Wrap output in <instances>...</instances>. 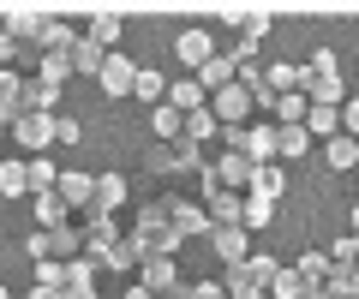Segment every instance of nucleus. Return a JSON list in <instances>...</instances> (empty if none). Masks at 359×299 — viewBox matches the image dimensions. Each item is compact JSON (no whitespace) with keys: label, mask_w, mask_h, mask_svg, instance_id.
Listing matches in <instances>:
<instances>
[{"label":"nucleus","mask_w":359,"mask_h":299,"mask_svg":"<svg viewBox=\"0 0 359 299\" xmlns=\"http://www.w3.org/2000/svg\"><path fill=\"white\" fill-rule=\"evenodd\" d=\"M222 144L245 162H276V126L269 120H245V126H222Z\"/></svg>","instance_id":"1"},{"label":"nucleus","mask_w":359,"mask_h":299,"mask_svg":"<svg viewBox=\"0 0 359 299\" xmlns=\"http://www.w3.org/2000/svg\"><path fill=\"white\" fill-rule=\"evenodd\" d=\"M168 204V228H174V239H198L210 234V209L192 204V197H162Z\"/></svg>","instance_id":"2"},{"label":"nucleus","mask_w":359,"mask_h":299,"mask_svg":"<svg viewBox=\"0 0 359 299\" xmlns=\"http://www.w3.org/2000/svg\"><path fill=\"white\" fill-rule=\"evenodd\" d=\"M114 246H120L114 221L90 209V228H84V258H90V263H108V258H114Z\"/></svg>","instance_id":"3"},{"label":"nucleus","mask_w":359,"mask_h":299,"mask_svg":"<svg viewBox=\"0 0 359 299\" xmlns=\"http://www.w3.org/2000/svg\"><path fill=\"white\" fill-rule=\"evenodd\" d=\"M96 84H102L108 96H132V84H138V60H126V54H108L102 72H96Z\"/></svg>","instance_id":"4"},{"label":"nucleus","mask_w":359,"mask_h":299,"mask_svg":"<svg viewBox=\"0 0 359 299\" xmlns=\"http://www.w3.org/2000/svg\"><path fill=\"white\" fill-rule=\"evenodd\" d=\"M192 78L204 84V96H216V90H228V84H240V66H233V54H210Z\"/></svg>","instance_id":"5"},{"label":"nucleus","mask_w":359,"mask_h":299,"mask_svg":"<svg viewBox=\"0 0 359 299\" xmlns=\"http://www.w3.org/2000/svg\"><path fill=\"white\" fill-rule=\"evenodd\" d=\"M42 18H48V13H42V6H0V30H6V36H13V42H36V30H42Z\"/></svg>","instance_id":"6"},{"label":"nucleus","mask_w":359,"mask_h":299,"mask_svg":"<svg viewBox=\"0 0 359 299\" xmlns=\"http://www.w3.org/2000/svg\"><path fill=\"white\" fill-rule=\"evenodd\" d=\"M13 138L25 144V150H48V144H54V114H18L13 120Z\"/></svg>","instance_id":"7"},{"label":"nucleus","mask_w":359,"mask_h":299,"mask_svg":"<svg viewBox=\"0 0 359 299\" xmlns=\"http://www.w3.org/2000/svg\"><path fill=\"white\" fill-rule=\"evenodd\" d=\"M210 246H216L222 263H245L252 258V234H245V228H210Z\"/></svg>","instance_id":"8"},{"label":"nucleus","mask_w":359,"mask_h":299,"mask_svg":"<svg viewBox=\"0 0 359 299\" xmlns=\"http://www.w3.org/2000/svg\"><path fill=\"white\" fill-rule=\"evenodd\" d=\"M138 287H150L156 299H162L168 287H180V270H174V258H144V263H138Z\"/></svg>","instance_id":"9"},{"label":"nucleus","mask_w":359,"mask_h":299,"mask_svg":"<svg viewBox=\"0 0 359 299\" xmlns=\"http://www.w3.org/2000/svg\"><path fill=\"white\" fill-rule=\"evenodd\" d=\"M162 168H168V174H192V168L204 174L210 162L198 156V144H192V138H174V144H168V150H162Z\"/></svg>","instance_id":"10"},{"label":"nucleus","mask_w":359,"mask_h":299,"mask_svg":"<svg viewBox=\"0 0 359 299\" xmlns=\"http://www.w3.org/2000/svg\"><path fill=\"white\" fill-rule=\"evenodd\" d=\"M245 192H252V197H269V204H276V197L287 192L282 162H257V168H252V186H245Z\"/></svg>","instance_id":"11"},{"label":"nucleus","mask_w":359,"mask_h":299,"mask_svg":"<svg viewBox=\"0 0 359 299\" xmlns=\"http://www.w3.org/2000/svg\"><path fill=\"white\" fill-rule=\"evenodd\" d=\"M30 216H36V228L48 234V228H66V216H72V209H66L60 192H36V197H30Z\"/></svg>","instance_id":"12"},{"label":"nucleus","mask_w":359,"mask_h":299,"mask_svg":"<svg viewBox=\"0 0 359 299\" xmlns=\"http://www.w3.org/2000/svg\"><path fill=\"white\" fill-rule=\"evenodd\" d=\"M54 108H60V90H48V84H25V90H18V108H13V120L18 114H54Z\"/></svg>","instance_id":"13"},{"label":"nucleus","mask_w":359,"mask_h":299,"mask_svg":"<svg viewBox=\"0 0 359 299\" xmlns=\"http://www.w3.org/2000/svg\"><path fill=\"white\" fill-rule=\"evenodd\" d=\"M126 204V180H120V174H102V180L90 186V209H96V216H108V209H120Z\"/></svg>","instance_id":"14"},{"label":"nucleus","mask_w":359,"mask_h":299,"mask_svg":"<svg viewBox=\"0 0 359 299\" xmlns=\"http://www.w3.org/2000/svg\"><path fill=\"white\" fill-rule=\"evenodd\" d=\"M168 108L198 114V108H210V96H204V84H198V78H174V84H168Z\"/></svg>","instance_id":"15"},{"label":"nucleus","mask_w":359,"mask_h":299,"mask_svg":"<svg viewBox=\"0 0 359 299\" xmlns=\"http://www.w3.org/2000/svg\"><path fill=\"white\" fill-rule=\"evenodd\" d=\"M48 258H54V263H72V258H84V234H78L72 221H66V228H48Z\"/></svg>","instance_id":"16"},{"label":"nucleus","mask_w":359,"mask_h":299,"mask_svg":"<svg viewBox=\"0 0 359 299\" xmlns=\"http://www.w3.org/2000/svg\"><path fill=\"white\" fill-rule=\"evenodd\" d=\"M72 42H78V36H72V25H60L54 13L42 18V30H36V48H42V54H72Z\"/></svg>","instance_id":"17"},{"label":"nucleus","mask_w":359,"mask_h":299,"mask_svg":"<svg viewBox=\"0 0 359 299\" xmlns=\"http://www.w3.org/2000/svg\"><path fill=\"white\" fill-rule=\"evenodd\" d=\"M174 54H180V60H186V66H192V72H198V66H204L210 54H216V42H210L204 30H180V42H174Z\"/></svg>","instance_id":"18"},{"label":"nucleus","mask_w":359,"mask_h":299,"mask_svg":"<svg viewBox=\"0 0 359 299\" xmlns=\"http://www.w3.org/2000/svg\"><path fill=\"white\" fill-rule=\"evenodd\" d=\"M311 150V132L306 126H276V162H299Z\"/></svg>","instance_id":"19"},{"label":"nucleus","mask_w":359,"mask_h":299,"mask_svg":"<svg viewBox=\"0 0 359 299\" xmlns=\"http://www.w3.org/2000/svg\"><path fill=\"white\" fill-rule=\"evenodd\" d=\"M240 197H245V192H216V197H204L210 228H240Z\"/></svg>","instance_id":"20"},{"label":"nucleus","mask_w":359,"mask_h":299,"mask_svg":"<svg viewBox=\"0 0 359 299\" xmlns=\"http://www.w3.org/2000/svg\"><path fill=\"white\" fill-rule=\"evenodd\" d=\"M269 293H276V299H306V293H311V281L294 270V263H282V270L269 275Z\"/></svg>","instance_id":"21"},{"label":"nucleus","mask_w":359,"mask_h":299,"mask_svg":"<svg viewBox=\"0 0 359 299\" xmlns=\"http://www.w3.org/2000/svg\"><path fill=\"white\" fill-rule=\"evenodd\" d=\"M269 221H276V204L245 192V197H240V228H245V234H257V228H269Z\"/></svg>","instance_id":"22"},{"label":"nucleus","mask_w":359,"mask_h":299,"mask_svg":"<svg viewBox=\"0 0 359 299\" xmlns=\"http://www.w3.org/2000/svg\"><path fill=\"white\" fill-rule=\"evenodd\" d=\"M90 174H60V180H54V192L66 197V209H90Z\"/></svg>","instance_id":"23"},{"label":"nucleus","mask_w":359,"mask_h":299,"mask_svg":"<svg viewBox=\"0 0 359 299\" xmlns=\"http://www.w3.org/2000/svg\"><path fill=\"white\" fill-rule=\"evenodd\" d=\"M269 114H276V126H306L311 102H306L299 90H287V96H276V108H269Z\"/></svg>","instance_id":"24"},{"label":"nucleus","mask_w":359,"mask_h":299,"mask_svg":"<svg viewBox=\"0 0 359 299\" xmlns=\"http://www.w3.org/2000/svg\"><path fill=\"white\" fill-rule=\"evenodd\" d=\"M323 168H335V174H341V168H359V144L347 138V132H335V138H330V150H323Z\"/></svg>","instance_id":"25"},{"label":"nucleus","mask_w":359,"mask_h":299,"mask_svg":"<svg viewBox=\"0 0 359 299\" xmlns=\"http://www.w3.org/2000/svg\"><path fill=\"white\" fill-rule=\"evenodd\" d=\"M132 96H138V102H168V78L162 72H156V66H138V84H132Z\"/></svg>","instance_id":"26"},{"label":"nucleus","mask_w":359,"mask_h":299,"mask_svg":"<svg viewBox=\"0 0 359 299\" xmlns=\"http://www.w3.org/2000/svg\"><path fill=\"white\" fill-rule=\"evenodd\" d=\"M222 293H228V299H264V287L245 275V263H228V275H222Z\"/></svg>","instance_id":"27"},{"label":"nucleus","mask_w":359,"mask_h":299,"mask_svg":"<svg viewBox=\"0 0 359 299\" xmlns=\"http://www.w3.org/2000/svg\"><path fill=\"white\" fill-rule=\"evenodd\" d=\"M233 30H240V36H264L269 30V6H233Z\"/></svg>","instance_id":"28"},{"label":"nucleus","mask_w":359,"mask_h":299,"mask_svg":"<svg viewBox=\"0 0 359 299\" xmlns=\"http://www.w3.org/2000/svg\"><path fill=\"white\" fill-rule=\"evenodd\" d=\"M90 42L102 54H114V42H120V13H96L90 18Z\"/></svg>","instance_id":"29"},{"label":"nucleus","mask_w":359,"mask_h":299,"mask_svg":"<svg viewBox=\"0 0 359 299\" xmlns=\"http://www.w3.org/2000/svg\"><path fill=\"white\" fill-rule=\"evenodd\" d=\"M150 126H156V138H162V144H174L180 126H186V114H180V108H168V102H156V108H150Z\"/></svg>","instance_id":"30"},{"label":"nucleus","mask_w":359,"mask_h":299,"mask_svg":"<svg viewBox=\"0 0 359 299\" xmlns=\"http://www.w3.org/2000/svg\"><path fill=\"white\" fill-rule=\"evenodd\" d=\"M102 60H108V54L96 48L90 36H78V42H72V72H90V78H96V72H102Z\"/></svg>","instance_id":"31"},{"label":"nucleus","mask_w":359,"mask_h":299,"mask_svg":"<svg viewBox=\"0 0 359 299\" xmlns=\"http://www.w3.org/2000/svg\"><path fill=\"white\" fill-rule=\"evenodd\" d=\"M25 180H30V197H36V192H54V180H60V168H54L48 156H36V162H25Z\"/></svg>","instance_id":"32"},{"label":"nucleus","mask_w":359,"mask_h":299,"mask_svg":"<svg viewBox=\"0 0 359 299\" xmlns=\"http://www.w3.org/2000/svg\"><path fill=\"white\" fill-rule=\"evenodd\" d=\"M216 114L210 108H198V114H186V126H180V138H192V144H204V138H216Z\"/></svg>","instance_id":"33"},{"label":"nucleus","mask_w":359,"mask_h":299,"mask_svg":"<svg viewBox=\"0 0 359 299\" xmlns=\"http://www.w3.org/2000/svg\"><path fill=\"white\" fill-rule=\"evenodd\" d=\"M66 78H72V54H42V84H48V90H60Z\"/></svg>","instance_id":"34"},{"label":"nucleus","mask_w":359,"mask_h":299,"mask_svg":"<svg viewBox=\"0 0 359 299\" xmlns=\"http://www.w3.org/2000/svg\"><path fill=\"white\" fill-rule=\"evenodd\" d=\"M30 180H25V162H0V197H25Z\"/></svg>","instance_id":"35"},{"label":"nucleus","mask_w":359,"mask_h":299,"mask_svg":"<svg viewBox=\"0 0 359 299\" xmlns=\"http://www.w3.org/2000/svg\"><path fill=\"white\" fill-rule=\"evenodd\" d=\"M335 126H341V108H311V114H306L311 138H335Z\"/></svg>","instance_id":"36"},{"label":"nucleus","mask_w":359,"mask_h":299,"mask_svg":"<svg viewBox=\"0 0 359 299\" xmlns=\"http://www.w3.org/2000/svg\"><path fill=\"white\" fill-rule=\"evenodd\" d=\"M294 270H299V275H306V281H311V287H318V281H323V275H330V251H299V263H294Z\"/></svg>","instance_id":"37"},{"label":"nucleus","mask_w":359,"mask_h":299,"mask_svg":"<svg viewBox=\"0 0 359 299\" xmlns=\"http://www.w3.org/2000/svg\"><path fill=\"white\" fill-rule=\"evenodd\" d=\"M18 90H25V78H18L13 66H0V114H13V108H18Z\"/></svg>","instance_id":"38"},{"label":"nucleus","mask_w":359,"mask_h":299,"mask_svg":"<svg viewBox=\"0 0 359 299\" xmlns=\"http://www.w3.org/2000/svg\"><path fill=\"white\" fill-rule=\"evenodd\" d=\"M138 263H144V251H138V239H120V246H114V258H108V270H138Z\"/></svg>","instance_id":"39"},{"label":"nucleus","mask_w":359,"mask_h":299,"mask_svg":"<svg viewBox=\"0 0 359 299\" xmlns=\"http://www.w3.org/2000/svg\"><path fill=\"white\" fill-rule=\"evenodd\" d=\"M276 270H282V263H276V258H257V251H252V258H245V275H252L257 287H269V275H276Z\"/></svg>","instance_id":"40"},{"label":"nucleus","mask_w":359,"mask_h":299,"mask_svg":"<svg viewBox=\"0 0 359 299\" xmlns=\"http://www.w3.org/2000/svg\"><path fill=\"white\" fill-rule=\"evenodd\" d=\"M78 138H84V126L72 114H54V144H78Z\"/></svg>","instance_id":"41"},{"label":"nucleus","mask_w":359,"mask_h":299,"mask_svg":"<svg viewBox=\"0 0 359 299\" xmlns=\"http://www.w3.org/2000/svg\"><path fill=\"white\" fill-rule=\"evenodd\" d=\"M60 281H66V263L42 258V263H36V287H60Z\"/></svg>","instance_id":"42"},{"label":"nucleus","mask_w":359,"mask_h":299,"mask_svg":"<svg viewBox=\"0 0 359 299\" xmlns=\"http://www.w3.org/2000/svg\"><path fill=\"white\" fill-rule=\"evenodd\" d=\"M306 66H311V72H341V60H335V54H330V48H318V54H311V60H306Z\"/></svg>","instance_id":"43"},{"label":"nucleus","mask_w":359,"mask_h":299,"mask_svg":"<svg viewBox=\"0 0 359 299\" xmlns=\"http://www.w3.org/2000/svg\"><path fill=\"white\" fill-rule=\"evenodd\" d=\"M341 132H347V138H359V96L341 108Z\"/></svg>","instance_id":"44"},{"label":"nucleus","mask_w":359,"mask_h":299,"mask_svg":"<svg viewBox=\"0 0 359 299\" xmlns=\"http://www.w3.org/2000/svg\"><path fill=\"white\" fill-rule=\"evenodd\" d=\"M25 251H30V263H42V258H48V234H42V228H36V234H30V246H25Z\"/></svg>","instance_id":"45"},{"label":"nucleus","mask_w":359,"mask_h":299,"mask_svg":"<svg viewBox=\"0 0 359 299\" xmlns=\"http://www.w3.org/2000/svg\"><path fill=\"white\" fill-rule=\"evenodd\" d=\"M192 299H228V293H222V281H192Z\"/></svg>","instance_id":"46"},{"label":"nucleus","mask_w":359,"mask_h":299,"mask_svg":"<svg viewBox=\"0 0 359 299\" xmlns=\"http://www.w3.org/2000/svg\"><path fill=\"white\" fill-rule=\"evenodd\" d=\"M66 299H96V281H72V287H60Z\"/></svg>","instance_id":"47"},{"label":"nucleus","mask_w":359,"mask_h":299,"mask_svg":"<svg viewBox=\"0 0 359 299\" xmlns=\"http://www.w3.org/2000/svg\"><path fill=\"white\" fill-rule=\"evenodd\" d=\"M13 54H18V42L6 36V30H0V66H13Z\"/></svg>","instance_id":"48"},{"label":"nucleus","mask_w":359,"mask_h":299,"mask_svg":"<svg viewBox=\"0 0 359 299\" xmlns=\"http://www.w3.org/2000/svg\"><path fill=\"white\" fill-rule=\"evenodd\" d=\"M30 299H66L60 287H30Z\"/></svg>","instance_id":"49"},{"label":"nucleus","mask_w":359,"mask_h":299,"mask_svg":"<svg viewBox=\"0 0 359 299\" xmlns=\"http://www.w3.org/2000/svg\"><path fill=\"white\" fill-rule=\"evenodd\" d=\"M162 299H192V287L180 281V287H168V293H162Z\"/></svg>","instance_id":"50"},{"label":"nucleus","mask_w":359,"mask_h":299,"mask_svg":"<svg viewBox=\"0 0 359 299\" xmlns=\"http://www.w3.org/2000/svg\"><path fill=\"white\" fill-rule=\"evenodd\" d=\"M126 299H156V293H150V287H138V281H132V287H126Z\"/></svg>","instance_id":"51"},{"label":"nucleus","mask_w":359,"mask_h":299,"mask_svg":"<svg viewBox=\"0 0 359 299\" xmlns=\"http://www.w3.org/2000/svg\"><path fill=\"white\" fill-rule=\"evenodd\" d=\"M306 299H330V293H323V287H311V293H306Z\"/></svg>","instance_id":"52"},{"label":"nucleus","mask_w":359,"mask_h":299,"mask_svg":"<svg viewBox=\"0 0 359 299\" xmlns=\"http://www.w3.org/2000/svg\"><path fill=\"white\" fill-rule=\"evenodd\" d=\"M6 126H13V114H0V132H6Z\"/></svg>","instance_id":"53"},{"label":"nucleus","mask_w":359,"mask_h":299,"mask_svg":"<svg viewBox=\"0 0 359 299\" xmlns=\"http://www.w3.org/2000/svg\"><path fill=\"white\" fill-rule=\"evenodd\" d=\"M353 228H359V204H353Z\"/></svg>","instance_id":"54"},{"label":"nucleus","mask_w":359,"mask_h":299,"mask_svg":"<svg viewBox=\"0 0 359 299\" xmlns=\"http://www.w3.org/2000/svg\"><path fill=\"white\" fill-rule=\"evenodd\" d=\"M353 251H359V234H353Z\"/></svg>","instance_id":"55"},{"label":"nucleus","mask_w":359,"mask_h":299,"mask_svg":"<svg viewBox=\"0 0 359 299\" xmlns=\"http://www.w3.org/2000/svg\"><path fill=\"white\" fill-rule=\"evenodd\" d=\"M0 299H6V287H0Z\"/></svg>","instance_id":"56"},{"label":"nucleus","mask_w":359,"mask_h":299,"mask_svg":"<svg viewBox=\"0 0 359 299\" xmlns=\"http://www.w3.org/2000/svg\"><path fill=\"white\" fill-rule=\"evenodd\" d=\"M353 144H359V138H353Z\"/></svg>","instance_id":"57"}]
</instances>
